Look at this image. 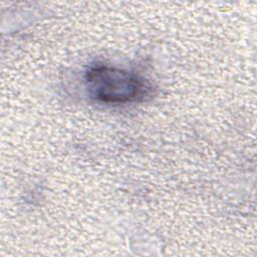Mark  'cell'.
Segmentation results:
<instances>
[{
	"instance_id": "obj_1",
	"label": "cell",
	"mask_w": 257,
	"mask_h": 257,
	"mask_svg": "<svg viewBox=\"0 0 257 257\" xmlns=\"http://www.w3.org/2000/svg\"><path fill=\"white\" fill-rule=\"evenodd\" d=\"M85 85L93 99L116 104L140 100L149 89L139 74L104 64L89 67L85 73Z\"/></svg>"
}]
</instances>
